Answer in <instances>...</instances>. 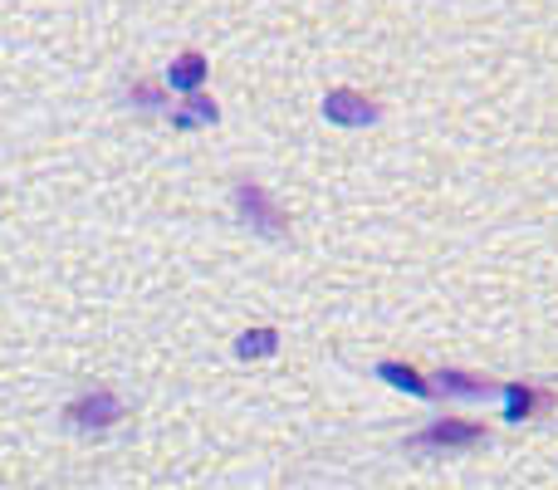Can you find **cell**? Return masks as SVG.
<instances>
[{
  "instance_id": "cell-1",
  "label": "cell",
  "mask_w": 558,
  "mask_h": 490,
  "mask_svg": "<svg viewBox=\"0 0 558 490\" xmlns=\"http://www.w3.org/2000/svg\"><path fill=\"white\" fill-rule=\"evenodd\" d=\"M235 212H241V222L251 226L255 236H265V241H279V236L289 231V216H284V206L275 202L265 187H255V182H241L235 187Z\"/></svg>"
},
{
  "instance_id": "cell-2",
  "label": "cell",
  "mask_w": 558,
  "mask_h": 490,
  "mask_svg": "<svg viewBox=\"0 0 558 490\" xmlns=\"http://www.w3.org/2000/svg\"><path fill=\"white\" fill-rule=\"evenodd\" d=\"M128 417L123 397L108 393V387H98V393H84L74 397V403L64 407V422L78 427V432H108V427H118Z\"/></svg>"
},
{
  "instance_id": "cell-3",
  "label": "cell",
  "mask_w": 558,
  "mask_h": 490,
  "mask_svg": "<svg viewBox=\"0 0 558 490\" xmlns=\"http://www.w3.org/2000/svg\"><path fill=\"white\" fill-rule=\"evenodd\" d=\"M485 442V427L481 422H465V417H441L432 422L426 432L407 437V452H461V446H481Z\"/></svg>"
},
{
  "instance_id": "cell-4",
  "label": "cell",
  "mask_w": 558,
  "mask_h": 490,
  "mask_svg": "<svg viewBox=\"0 0 558 490\" xmlns=\"http://www.w3.org/2000/svg\"><path fill=\"white\" fill-rule=\"evenodd\" d=\"M324 118L338 128H367V123H377V104L367 94H357V88H328Z\"/></svg>"
},
{
  "instance_id": "cell-5",
  "label": "cell",
  "mask_w": 558,
  "mask_h": 490,
  "mask_svg": "<svg viewBox=\"0 0 558 490\" xmlns=\"http://www.w3.org/2000/svg\"><path fill=\"white\" fill-rule=\"evenodd\" d=\"M426 383H432V397H490L495 393L481 373H461V368H436Z\"/></svg>"
},
{
  "instance_id": "cell-6",
  "label": "cell",
  "mask_w": 558,
  "mask_h": 490,
  "mask_svg": "<svg viewBox=\"0 0 558 490\" xmlns=\"http://www.w3.org/2000/svg\"><path fill=\"white\" fill-rule=\"evenodd\" d=\"M500 393H505V422H524V417L549 413L554 407V393H544V387L510 383V387H500Z\"/></svg>"
},
{
  "instance_id": "cell-7",
  "label": "cell",
  "mask_w": 558,
  "mask_h": 490,
  "mask_svg": "<svg viewBox=\"0 0 558 490\" xmlns=\"http://www.w3.org/2000/svg\"><path fill=\"white\" fill-rule=\"evenodd\" d=\"M206 55L202 49H186V55L172 59V69H167V88H177V94H202L206 84Z\"/></svg>"
},
{
  "instance_id": "cell-8",
  "label": "cell",
  "mask_w": 558,
  "mask_h": 490,
  "mask_svg": "<svg viewBox=\"0 0 558 490\" xmlns=\"http://www.w3.org/2000/svg\"><path fill=\"white\" fill-rule=\"evenodd\" d=\"M377 378H383V383H392L397 393L432 397V383H426V373H416L412 363H392V358H387V363H377Z\"/></svg>"
},
{
  "instance_id": "cell-9",
  "label": "cell",
  "mask_w": 558,
  "mask_h": 490,
  "mask_svg": "<svg viewBox=\"0 0 558 490\" xmlns=\"http://www.w3.org/2000/svg\"><path fill=\"white\" fill-rule=\"evenodd\" d=\"M279 354V328H245L241 338H235V358H275Z\"/></svg>"
},
{
  "instance_id": "cell-10",
  "label": "cell",
  "mask_w": 558,
  "mask_h": 490,
  "mask_svg": "<svg viewBox=\"0 0 558 490\" xmlns=\"http://www.w3.org/2000/svg\"><path fill=\"white\" fill-rule=\"evenodd\" d=\"M216 118H221V113H216L211 98H206V94H186V108H177L172 123L177 128H196V123H216Z\"/></svg>"
},
{
  "instance_id": "cell-11",
  "label": "cell",
  "mask_w": 558,
  "mask_h": 490,
  "mask_svg": "<svg viewBox=\"0 0 558 490\" xmlns=\"http://www.w3.org/2000/svg\"><path fill=\"white\" fill-rule=\"evenodd\" d=\"M128 104H137V108H162L167 94H162L157 84H143V79H137V84H128Z\"/></svg>"
}]
</instances>
